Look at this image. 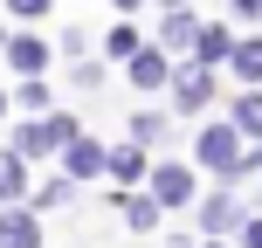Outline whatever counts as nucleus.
<instances>
[{"label":"nucleus","mask_w":262,"mask_h":248,"mask_svg":"<svg viewBox=\"0 0 262 248\" xmlns=\"http://www.w3.org/2000/svg\"><path fill=\"white\" fill-rule=\"evenodd\" d=\"M200 166L221 172V179H249V172H262V152H242L235 124H207L200 131Z\"/></svg>","instance_id":"1"},{"label":"nucleus","mask_w":262,"mask_h":248,"mask_svg":"<svg viewBox=\"0 0 262 248\" xmlns=\"http://www.w3.org/2000/svg\"><path fill=\"white\" fill-rule=\"evenodd\" d=\"M76 138H83L76 118H69V110H49V118H35V124L14 131V152H21V159H49V152H69Z\"/></svg>","instance_id":"2"},{"label":"nucleus","mask_w":262,"mask_h":248,"mask_svg":"<svg viewBox=\"0 0 262 248\" xmlns=\"http://www.w3.org/2000/svg\"><path fill=\"white\" fill-rule=\"evenodd\" d=\"M172 76H180V69H172V55L159 49V41H145V49L131 55V83H138V90H172Z\"/></svg>","instance_id":"3"},{"label":"nucleus","mask_w":262,"mask_h":248,"mask_svg":"<svg viewBox=\"0 0 262 248\" xmlns=\"http://www.w3.org/2000/svg\"><path fill=\"white\" fill-rule=\"evenodd\" d=\"M200 228L221 241V235H242V228H249V214H242L235 193H207V200H200Z\"/></svg>","instance_id":"4"},{"label":"nucleus","mask_w":262,"mask_h":248,"mask_svg":"<svg viewBox=\"0 0 262 248\" xmlns=\"http://www.w3.org/2000/svg\"><path fill=\"white\" fill-rule=\"evenodd\" d=\"M207 97H214V69L207 62H186L172 76V110H207Z\"/></svg>","instance_id":"5"},{"label":"nucleus","mask_w":262,"mask_h":248,"mask_svg":"<svg viewBox=\"0 0 262 248\" xmlns=\"http://www.w3.org/2000/svg\"><path fill=\"white\" fill-rule=\"evenodd\" d=\"M200 14H186V7H166V21H159V49L166 55H180V49H200Z\"/></svg>","instance_id":"6"},{"label":"nucleus","mask_w":262,"mask_h":248,"mask_svg":"<svg viewBox=\"0 0 262 248\" xmlns=\"http://www.w3.org/2000/svg\"><path fill=\"white\" fill-rule=\"evenodd\" d=\"M145 186H152V200H159L166 214L193 200V172H186V166H152V179H145Z\"/></svg>","instance_id":"7"},{"label":"nucleus","mask_w":262,"mask_h":248,"mask_svg":"<svg viewBox=\"0 0 262 248\" xmlns=\"http://www.w3.org/2000/svg\"><path fill=\"white\" fill-rule=\"evenodd\" d=\"M0 248H41V214L35 207H0Z\"/></svg>","instance_id":"8"},{"label":"nucleus","mask_w":262,"mask_h":248,"mask_svg":"<svg viewBox=\"0 0 262 248\" xmlns=\"http://www.w3.org/2000/svg\"><path fill=\"white\" fill-rule=\"evenodd\" d=\"M62 172L69 179H97V172H111V145H97V138H76L62 152Z\"/></svg>","instance_id":"9"},{"label":"nucleus","mask_w":262,"mask_h":248,"mask_svg":"<svg viewBox=\"0 0 262 248\" xmlns=\"http://www.w3.org/2000/svg\"><path fill=\"white\" fill-rule=\"evenodd\" d=\"M0 207H28V159L14 152H0Z\"/></svg>","instance_id":"10"},{"label":"nucleus","mask_w":262,"mask_h":248,"mask_svg":"<svg viewBox=\"0 0 262 248\" xmlns=\"http://www.w3.org/2000/svg\"><path fill=\"white\" fill-rule=\"evenodd\" d=\"M7 69L41 76V69H49V41H41V35H14V41H7Z\"/></svg>","instance_id":"11"},{"label":"nucleus","mask_w":262,"mask_h":248,"mask_svg":"<svg viewBox=\"0 0 262 248\" xmlns=\"http://www.w3.org/2000/svg\"><path fill=\"white\" fill-rule=\"evenodd\" d=\"M235 49H242V41L228 35V28H214V21H207V28H200V49H193V62H207V69H214V62H235Z\"/></svg>","instance_id":"12"},{"label":"nucleus","mask_w":262,"mask_h":248,"mask_svg":"<svg viewBox=\"0 0 262 248\" xmlns=\"http://www.w3.org/2000/svg\"><path fill=\"white\" fill-rule=\"evenodd\" d=\"M111 172H118L124 186H138V179H152V172H145V145H111Z\"/></svg>","instance_id":"13"},{"label":"nucleus","mask_w":262,"mask_h":248,"mask_svg":"<svg viewBox=\"0 0 262 248\" xmlns=\"http://www.w3.org/2000/svg\"><path fill=\"white\" fill-rule=\"evenodd\" d=\"M228 124L242 131V138H262V90H249L235 110H228Z\"/></svg>","instance_id":"14"},{"label":"nucleus","mask_w":262,"mask_h":248,"mask_svg":"<svg viewBox=\"0 0 262 248\" xmlns=\"http://www.w3.org/2000/svg\"><path fill=\"white\" fill-rule=\"evenodd\" d=\"M235 76L249 83V90H262V35H249V41L235 49Z\"/></svg>","instance_id":"15"},{"label":"nucleus","mask_w":262,"mask_h":248,"mask_svg":"<svg viewBox=\"0 0 262 248\" xmlns=\"http://www.w3.org/2000/svg\"><path fill=\"white\" fill-rule=\"evenodd\" d=\"M124 221L138 228V235H152V228L166 221V207H159V200H145V193H131V200H124Z\"/></svg>","instance_id":"16"},{"label":"nucleus","mask_w":262,"mask_h":248,"mask_svg":"<svg viewBox=\"0 0 262 248\" xmlns=\"http://www.w3.org/2000/svg\"><path fill=\"white\" fill-rule=\"evenodd\" d=\"M138 49H145V41H138V28H131V21H111V28H104V55H124V62H131Z\"/></svg>","instance_id":"17"},{"label":"nucleus","mask_w":262,"mask_h":248,"mask_svg":"<svg viewBox=\"0 0 262 248\" xmlns=\"http://www.w3.org/2000/svg\"><path fill=\"white\" fill-rule=\"evenodd\" d=\"M62 200H69V172H55V179H41V186H35V200H28V207L49 214V207H62Z\"/></svg>","instance_id":"18"},{"label":"nucleus","mask_w":262,"mask_h":248,"mask_svg":"<svg viewBox=\"0 0 262 248\" xmlns=\"http://www.w3.org/2000/svg\"><path fill=\"white\" fill-rule=\"evenodd\" d=\"M14 104H21V110H35V118H49V83H41V76H28L21 90H14Z\"/></svg>","instance_id":"19"},{"label":"nucleus","mask_w":262,"mask_h":248,"mask_svg":"<svg viewBox=\"0 0 262 248\" xmlns=\"http://www.w3.org/2000/svg\"><path fill=\"white\" fill-rule=\"evenodd\" d=\"M166 138V118H159V110H138V118H131V145H159Z\"/></svg>","instance_id":"20"},{"label":"nucleus","mask_w":262,"mask_h":248,"mask_svg":"<svg viewBox=\"0 0 262 248\" xmlns=\"http://www.w3.org/2000/svg\"><path fill=\"white\" fill-rule=\"evenodd\" d=\"M49 7H55V0H7V14H21V21H41Z\"/></svg>","instance_id":"21"},{"label":"nucleus","mask_w":262,"mask_h":248,"mask_svg":"<svg viewBox=\"0 0 262 248\" xmlns=\"http://www.w3.org/2000/svg\"><path fill=\"white\" fill-rule=\"evenodd\" d=\"M69 76H76V90H97V83H104V69H97V62H76Z\"/></svg>","instance_id":"22"},{"label":"nucleus","mask_w":262,"mask_h":248,"mask_svg":"<svg viewBox=\"0 0 262 248\" xmlns=\"http://www.w3.org/2000/svg\"><path fill=\"white\" fill-rule=\"evenodd\" d=\"M242 248H262V214H249V228H242Z\"/></svg>","instance_id":"23"},{"label":"nucleus","mask_w":262,"mask_h":248,"mask_svg":"<svg viewBox=\"0 0 262 248\" xmlns=\"http://www.w3.org/2000/svg\"><path fill=\"white\" fill-rule=\"evenodd\" d=\"M111 7H118V14H138V7H145V0H111Z\"/></svg>","instance_id":"24"},{"label":"nucleus","mask_w":262,"mask_h":248,"mask_svg":"<svg viewBox=\"0 0 262 248\" xmlns=\"http://www.w3.org/2000/svg\"><path fill=\"white\" fill-rule=\"evenodd\" d=\"M7 104H14V97H7V90H0V118H7Z\"/></svg>","instance_id":"25"},{"label":"nucleus","mask_w":262,"mask_h":248,"mask_svg":"<svg viewBox=\"0 0 262 248\" xmlns=\"http://www.w3.org/2000/svg\"><path fill=\"white\" fill-rule=\"evenodd\" d=\"M207 248H228V241H207Z\"/></svg>","instance_id":"26"}]
</instances>
